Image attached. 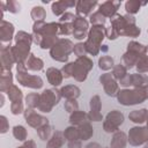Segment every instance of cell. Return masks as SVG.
<instances>
[{
    "instance_id": "obj_1",
    "label": "cell",
    "mask_w": 148,
    "mask_h": 148,
    "mask_svg": "<svg viewBox=\"0 0 148 148\" xmlns=\"http://www.w3.org/2000/svg\"><path fill=\"white\" fill-rule=\"evenodd\" d=\"M136 20L133 15L125 14H116L112 18H110V27L117 32L118 36H126V37H139L141 34V29L135 24Z\"/></svg>"
},
{
    "instance_id": "obj_2",
    "label": "cell",
    "mask_w": 148,
    "mask_h": 148,
    "mask_svg": "<svg viewBox=\"0 0 148 148\" xmlns=\"http://www.w3.org/2000/svg\"><path fill=\"white\" fill-rule=\"evenodd\" d=\"M14 40L15 45L12 46V53L15 59V62L16 65H25V61L31 54L30 46L34 43L32 34H28L27 31L20 30L15 34Z\"/></svg>"
},
{
    "instance_id": "obj_3",
    "label": "cell",
    "mask_w": 148,
    "mask_h": 148,
    "mask_svg": "<svg viewBox=\"0 0 148 148\" xmlns=\"http://www.w3.org/2000/svg\"><path fill=\"white\" fill-rule=\"evenodd\" d=\"M117 101L124 106L136 105L148 99V86L141 88H124L117 92Z\"/></svg>"
},
{
    "instance_id": "obj_4",
    "label": "cell",
    "mask_w": 148,
    "mask_h": 148,
    "mask_svg": "<svg viewBox=\"0 0 148 148\" xmlns=\"http://www.w3.org/2000/svg\"><path fill=\"white\" fill-rule=\"evenodd\" d=\"M106 37V28L105 25H92L89 29L87 39L84 42V46L87 53L95 57L101 52V46L103 39Z\"/></svg>"
},
{
    "instance_id": "obj_5",
    "label": "cell",
    "mask_w": 148,
    "mask_h": 148,
    "mask_svg": "<svg viewBox=\"0 0 148 148\" xmlns=\"http://www.w3.org/2000/svg\"><path fill=\"white\" fill-rule=\"evenodd\" d=\"M143 54H147V46L136 40H131L127 44L126 52L121 57V64L127 69H131V68L135 67L138 60Z\"/></svg>"
},
{
    "instance_id": "obj_6",
    "label": "cell",
    "mask_w": 148,
    "mask_h": 148,
    "mask_svg": "<svg viewBox=\"0 0 148 148\" xmlns=\"http://www.w3.org/2000/svg\"><path fill=\"white\" fill-rule=\"evenodd\" d=\"M74 44L68 38H59L58 42L50 50V57L58 62H66L69 54L73 52Z\"/></svg>"
},
{
    "instance_id": "obj_7",
    "label": "cell",
    "mask_w": 148,
    "mask_h": 148,
    "mask_svg": "<svg viewBox=\"0 0 148 148\" xmlns=\"http://www.w3.org/2000/svg\"><path fill=\"white\" fill-rule=\"evenodd\" d=\"M61 99V94L60 90L56 88L51 89H45L39 97V104H38V111L43 113H49L52 111V109L60 102Z\"/></svg>"
},
{
    "instance_id": "obj_8",
    "label": "cell",
    "mask_w": 148,
    "mask_h": 148,
    "mask_svg": "<svg viewBox=\"0 0 148 148\" xmlns=\"http://www.w3.org/2000/svg\"><path fill=\"white\" fill-rule=\"evenodd\" d=\"M92 66H94V62L89 57L83 56V57L76 58V60L74 61V66H73L72 77H74V80L77 82L86 81L88 73L92 69Z\"/></svg>"
},
{
    "instance_id": "obj_9",
    "label": "cell",
    "mask_w": 148,
    "mask_h": 148,
    "mask_svg": "<svg viewBox=\"0 0 148 148\" xmlns=\"http://www.w3.org/2000/svg\"><path fill=\"white\" fill-rule=\"evenodd\" d=\"M124 120L125 117L123 112H120L119 110H112L108 112V114L103 119V130L106 133H114L119 131V127L120 125H123Z\"/></svg>"
},
{
    "instance_id": "obj_10",
    "label": "cell",
    "mask_w": 148,
    "mask_h": 148,
    "mask_svg": "<svg viewBox=\"0 0 148 148\" xmlns=\"http://www.w3.org/2000/svg\"><path fill=\"white\" fill-rule=\"evenodd\" d=\"M18 84H21L22 87L25 88H30V89H42L44 86V81L39 75H34V74H29L28 71H23V72H16L15 75Z\"/></svg>"
},
{
    "instance_id": "obj_11",
    "label": "cell",
    "mask_w": 148,
    "mask_h": 148,
    "mask_svg": "<svg viewBox=\"0 0 148 148\" xmlns=\"http://www.w3.org/2000/svg\"><path fill=\"white\" fill-rule=\"evenodd\" d=\"M128 143L133 147H139L148 142V127L147 126H134L130 128L127 134Z\"/></svg>"
},
{
    "instance_id": "obj_12",
    "label": "cell",
    "mask_w": 148,
    "mask_h": 148,
    "mask_svg": "<svg viewBox=\"0 0 148 148\" xmlns=\"http://www.w3.org/2000/svg\"><path fill=\"white\" fill-rule=\"evenodd\" d=\"M23 116H24V119H25L27 124L30 127L35 128V130H39L40 127L49 125V119L46 117L37 113L35 111V109L25 108V110L23 112Z\"/></svg>"
},
{
    "instance_id": "obj_13",
    "label": "cell",
    "mask_w": 148,
    "mask_h": 148,
    "mask_svg": "<svg viewBox=\"0 0 148 148\" xmlns=\"http://www.w3.org/2000/svg\"><path fill=\"white\" fill-rule=\"evenodd\" d=\"M119 84L125 88H141L148 86V76L146 74H127L121 81H119Z\"/></svg>"
},
{
    "instance_id": "obj_14",
    "label": "cell",
    "mask_w": 148,
    "mask_h": 148,
    "mask_svg": "<svg viewBox=\"0 0 148 148\" xmlns=\"http://www.w3.org/2000/svg\"><path fill=\"white\" fill-rule=\"evenodd\" d=\"M99 82L103 86L104 92L108 96H117V92L119 91V83L118 81L113 77L112 73H104L99 76Z\"/></svg>"
},
{
    "instance_id": "obj_15",
    "label": "cell",
    "mask_w": 148,
    "mask_h": 148,
    "mask_svg": "<svg viewBox=\"0 0 148 148\" xmlns=\"http://www.w3.org/2000/svg\"><path fill=\"white\" fill-rule=\"evenodd\" d=\"M12 44H1L0 46V62L2 69L10 71L14 65H16L15 59L12 53Z\"/></svg>"
},
{
    "instance_id": "obj_16",
    "label": "cell",
    "mask_w": 148,
    "mask_h": 148,
    "mask_svg": "<svg viewBox=\"0 0 148 148\" xmlns=\"http://www.w3.org/2000/svg\"><path fill=\"white\" fill-rule=\"evenodd\" d=\"M89 32V22L84 17L76 16L73 21V37L75 39H83L88 36Z\"/></svg>"
},
{
    "instance_id": "obj_17",
    "label": "cell",
    "mask_w": 148,
    "mask_h": 148,
    "mask_svg": "<svg viewBox=\"0 0 148 148\" xmlns=\"http://www.w3.org/2000/svg\"><path fill=\"white\" fill-rule=\"evenodd\" d=\"M89 106H90V111L88 112V118L90 121H102L103 120V116L101 112L102 109V102H101V97L98 95H94L90 98L89 102Z\"/></svg>"
},
{
    "instance_id": "obj_18",
    "label": "cell",
    "mask_w": 148,
    "mask_h": 148,
    "mask_svg": "<svg viewBox=\"0 0 148 148\" xmlns=\"http://www.w3.org/2000/svg\"><path fill=\"white\" fill-rule=\"evenodd\" d=\"M121 5V1H114V0H108L98 5V12L106 18H112L116 14L117 10L119 9Z\"/></svg>"
},
{
    "instance_id": "obj_19",
    "label": "cell",
    "mask_w": 148,
    "mask_h": 148,
    "mask_svg": "<svg viewBox=\"0 0 148 148\" xmlns=\"http://www.w3.org/2000/svg\"><path fill=\"white\" fill-rule=\"evenodd\" d=\"M15 32V27L13 23H10L9 21H1L0 23V40L1 44H10L12 39L15 37L14 36Z\"/></svg>"
},
{
    "instance_id": "obj_20",
    "label": "cell",
    "mask_w": 148,
    "mask_h": 148,
    "mask_svg": "<svg viewBox=\"0 0 148 148\" xmlns=\"http://www.w3.org/2000/svg\"><path fill=\"white\" fill-rule=\"evenodd\" d=\"M98 5V2L96 0H92V1H89V0H80L76 2V6H75V15L76 16H80V17H84L86 16H90L91 15V12L92 9Z\"/></svg>"
},
{
    "instance_id": "obj_21",
    "label": "cell",
    "mask_w": 148,
    "mask_h": 148,
    "mask_svg": "<svg viewBox=\"0 0 148 148\" xmlns=\"http://www.w3.org/2000/svg\"><path fill=\"white\" fill-rule=\"evenodd\" d=\"M76 6V2L73 0H60V1H54L51 5V10L56 16H61L66 13V9L72 8Z\"/></svg>"
},
{
    "instance_id": "obj_22",
    "label": "cell",
    "mask_w": 148,
    "mask_h": 148,
    "mask_svg": "<svg viewBox=\"0 0 148 148\" xmlns=\"http://www.w3.org/2000/svg\"><path fill=\"white\" fill-rule=\"evenodd\" d=\"M46 79L50 84L57 88L62 83L64 75L61 73V69H58L56 67H49L46 69Z\"/></svg>"
},
{
    "instance_id": "obj_23",
    "label": "cell",
    "mask_w": 148,
    "mask_h": 148,
    "mask_svg": "<svg viewBox=\"0 0 148 148\" xmlns=\"http://www.w3.org/2000/svg\"><path fill=\"white\" fill-rule=\"evenodd\" d=\"M13 86V73L8 69H0V91L7 92V90Z\"/></svg>"
},
{
    "instance_id": "obj_24",
    "label": "cell",
    "mask_w": 148,
    "mask_h": 148,
    "mask_svg": "<svg viewBox=\"0 0 148 148\" xmlns=\"http://www.w3.org/2000/svg\"><path fill=\"white\" fill-rule=\"evenodd\" d=\"M127 142V134L123 131H117L112 135V139L110 141V148H126Z\"/></svg>"
},
{
    "instance_id": "obj_25",
    "label": "cell",
    "mask_w": 148,
    "mask_h": 148,
    "mask_svg": "<svg viewBox=\"0 0 148 148\" xmlns=\"http://www.w3.org/2000/svg\"><path fill=\"white\" fill-rule=\"evenodd\" d=\"M60 94L65 99H76L81 95V89L75 84H67L60 89Z\"/></svg>"
},
{
    "instance_id": "obj_26",
    "label": "cell",
    "mask_w": 148,
    "mask_h": 148,
    "mask_svg": "<svg viewBox=\"0 0 148 148\" xmlns=\"http://www.w3.org/2000/svg\"><path fill=\"white\" fill-rule=\"evenodd\" d=\"M25 68L27 71H31V72H40L44 68V61L36 57L34 53H31L28 58V60L25 61Z\"/></svg>"
},
{
    "instance_id": "obj_27",
    "label": "cell",
    "mask_w": 148,
    "mask_h": 148,
    "mask_svg": "<svg viewBox=\"0 0 148 148\" xmlns=\"http://www.w3.org/2000/svg\"><path fill=\"white\" fill-rule=\"evenodd\" d=\"M86 121H90V120L88 118V113H86L84 111L77 110V111H74L73 113L69 114V123L72 126L77 127V126L84 124Z\"/></svg>"
},
{
    "instance_id": "obj_28",
    "label": "cell",
    "mask_w": 148,
    "mask_h": 148,
    "mask_svg": "<svg viewBox=\"0 0 148 148\" xmlns=\"http://www.w3.org/2000/svg\"><path fill=\"white\" fill-rule=\"evenodd\" d=\"M147 116H148V110L147 109H140V110H133L128 113V119L134 123V124H143L146 123V119H147Z\"/></svg>"
},
{
    "instance_id": "obj_29",
    "label": "cell",
    "mask_w": 148,
    "mask_h": 148,
    "mask_svg": "<svg viewBox=\"0 0 148 148\" xmlns=\"http://www.w3.org/2000/svg\"><path fill=\"white\" fill-rule=\"evenodd\" d=\"M65 136H64V132L60 131H56L53 133V135L51 136V139L47 141L46 143V148H61L65 143Z\"/></svg>"
},
{
    "instance_id": "obj_30",
    "label": "cell",
    "mask_w": 148,
    "mask_h": 148,
    "mask_svg": "<svg viewBox=\"0 0 148 148\" xmlns=\"http://www.w3.org/2000/svg\"><path fill=\"white\" fill-rule=\"evenodd\" d=\"M77 131H79V135H80L81 141L89 140L94 135V128H92L90 121H86L84 124L77 126Z\"/></svg>"
},
{
    "instance_id": "obj_31",
    "label": "cell",
    "mask_w": 148,
    "mask_h": 148,
    "mask_svg": "<svg viewBox=\"0 0 148 148\" xmlns=\"http://www.w3.org/2000/svg\"><path fill=\"white\" fill-rule=\"evenodd\" d=\"M147 3H148V1L142 2V1H139V0H127L125 2V10H126L127 14L134 15V14L139 13L140 8L142 6H146Z\"/></svg>"
},
{
    "instance_id": "obj_32",
    "label": "cell",
    "mask_w": 148,
    "mask_h": 148,
    "mask_svg": "<svg viewBox=\"0 0 148 148\" xmlns=\"http://www.w3.org/2000/svg\"><path fill=\"white\" fill-rule=\"evenodd\" d=\"M6 95H7L8 99L10 101V103H15V102L23 101V92H22V90H21L17 86H15V84H13V86L7 90Z\"/></svg>"
},
{
    "instance_id": "obj_33",
    "label": "cell",
    "mask_w": 148,
    "mask_h": 148,
    "mask_svg": "<svg viewBox=\"0 0 148 148\" xmlns=\"http://www.w3.org/2000/svg\"><path fill=\"white\" fill-rule=\"evenodd\" d=\"M98 67L102 71H110L114 67V60L110 56H102L98 58Z\"/></svg>"
},
{
    "instance_id": "obj_34",
    "label": "cell",
    "mask_w": 148,
    "mask_h": 148,
    "mask_svg": "<svg viewBox=\"0 0 148 148\" xmlns=\"http://www.w3.org/2000/svg\"><path fill=\"white\" fill-rule=\"evenodd\" d=\"M39 97H40V94H37V92L28 94L24 98L25 106L29 109H37L39 104Z\"/></svg>"
},
{
    "instance_id": "obj_35",
    "label": "cell",
    "mask_w": 148,
    "mask_h": 148,
    "mask_svg": "<svg viewBox=\"0 0 148 148\" xmlns=\"http://www.w3.org/2000/svg\"><path fill=\"white\" fill-rule=\"evenodd\" d=\"M30 16L35 22L36 21H44L46 17V10L42 6H35V7H32V9L30 12Z\"/></svg>"
},
{
    "instance_id": "obj_36",
    "label": "cell",
    "mask_w": 148,
    "mask_h": 148,
    "mask_svg": "<svg viewBox=\"0 0 148 148\" xmlns=\"http://www.w3.org/2000/svg\"><path fill=\"white\" fill-rule=\"evenodd\" d=\"M54 132H56V131L53 130V126H51L50 124L46 125V126L40 127L39 130H37V134H38L39 139H42L43 141H46V140L49 141V140L51 139V136L53 135Z\"/></svg>"
},
{
    "instance_id": "obj_37",
    "label": "cell",
    "mask_w": 148,
    "mask_h": 148,
    "mask_svg": "<svg viewBox=\"0 0 148 148\" xmlns=\"http://www.w3.org/2000/svg\"><path fill=\"white\" fill-rule=\"evenodd\" d=\"M13 136L17 140V141H22L24 142L28 138V132L25 130L24 126L22 125H15L13 127Z\"/></svg>"
},
{
    "instance_id": "obj_38",
    "label": "cell",
    "mask_w": 148,
    "mask_h": 148,
    "mask_svg": "<svg viewBox=\"0 0 148 148\" xmlns=\"http://www.w3.org/2000/svg\"><path fill=\"white\" fill-rule=\"evenodd\" d=\"M64 136H65L67 142L74 141V140H80L77 127L76 126H68V127H66L65 131H64Z\"/></svg>"
},
{
    "instance_id": "obj_39",
    "label": "cell",
    "mask_w": 148,
    "mask_h": 148,
    "mask_svg": "<svg viewBox=\"0 0 148 148\" xmlns=\"http://www.w3.org/2000/svg\"><path fill=\"white\" fill-rule=\"evenodd\" d=\"M127 68L123 65V64H118V65H116L114 67H113V69H112V75H113V77L119 82V81H121L128 73H127Z\"/></svg>"
},
{
    "instance_id": "obj_40",
    "label": "cell",
    "mask_w": 148,
    "mask_h": 148,
    "mask_svg": "<svg viewBox=\"0 0 148 148\" xmlns=\"http://www.w3.org/2000/svg\"><path fill=\"white\" fill-rule=\"evenodd\" d=\"M136 73L139 74H145L148 73V54H143L136 62L135 65Z\"/></svg>"
},
{
    "instance_id": "obj_41",
    "label": "cell",
    "mask_w": 148,
    "mask_h": 148,
    "mask_svg": "<svg viewBox=\"0 0 148 148\" xmlns=\"http://www.w3.org/2000/svg\"><path fill=\"white\" fill-rule=\"evenodd\" d=\"M89 22L92 24V25H105V22H106V17H104L98 10L92 13L90 16H89Z\"/></svg>"
},
{
    "instance_id": "obj_42",
    "label": "cell",
    "mask_w": 148,
    "mask_h": 148,
    "mask_svg": "<svg viewBox=\"0 0 148 148\" xmlns=\"http://www.w3.org/2000/svg\"><path fill=\"white\" fill-rule=\"evenodd\" d=\"M59 35L61 36L73 35V23H59Z\"/></svg>"
},
{
    "instance_id": "obj_43",
    "label": "cell",
    "mask_w": 148,
    "mask_h": 148,
    "mask_svg": "<svg viewBox=\"0 0 148 148\" xmlns=\"http://www.w3.org/2000/svg\"><path fill=\"white\" fill-rule=\"evenodd\" d=\"M5 3H6V10H8L9 13L17 14L20 12L21 6H20V3L17 1H15V0H7V1H5Z\"/></svg>"
},
{
    "instance_id": "obj_44",
    "label": "cell",
    "mask_w": 148,
    "mask_h": 148,
    "mask_svg": "<svg viewBox=\"0 0 148 148\" xmlns=\"http://www.w3.org/2000/svg\"><path fill=\"white\" fill-rule=\"evenodd\" d=\"M24 105H23V101L20 102H15V103H10V112L14 116H18L21 113L24 112Z\"/></svg>"
},
{
    "instance_id": "obj_45",
    "label": "cell",
    "mask_w": 148,
    "mask_h": 148,
    "mask_svg": "<svg viewBox=\"0 0 148 148\" xmlns=\"http://www.w3.org/2000/svg\"><path fill=\"white\" fill-rule=\"evenodd\" d=\"M64 108H65V110L67 112L73 113L74 111H77L79 110V103H77L76 99H66Z\"/></svg>"
},
{
    "instance_id": "obj_46",
    "label": "cell",
    "mask_w": 148,
    "mask_h": 148,
    "mask_svg": "<svg viewBox=\"0 0 148 148\" xmlns=\"http://www.w3.org/2000/svg\"><path fill=\"white\" fill-rule=\"evenodd\" d=\"M73 53L80 58V57H83L87 54V50H86V46H84V43H77L74 45L73 47Z\"/></svg>"
},
{
    "instance_id": "obj_47",
    "label": "cell",
    "mask_w": 148,
    "mask_h": 148,
    "mask_svg": "<svg viewBox=\"0 0 148 148\" xmlns=\"http://www.w3.org/2000/svg\"><path fill=\"white\" fill-rule=\"evenodd\" d=\"M73 66H74V61L68 62V64H66V65L62 66L61 73H62V75H64V79H69V77H72V74H73Z\"/></svg>"
},
{
    "instance_id": "obj_48",
    "label": "cell",
    "mask_w": 148,
    "mask_h": 148,
    "mask_svg": "<svg viewBox=\"0 0 148 148\" xmlns=\"http://www.w3.org/2000/svg\"><path fill=\"white\" fill-rule=\"evenodd\" d=\"M76 15H74L71 12H66L64 15L60 16L59 18V23H73V21L75 20Z\"/></svg>"
},
{
    "instance_id": "obj_49",
    "label": "cell",
    "mask_w": 148,
    "mask_h": 148,
    "mask_svg": "<svg viewBox=\"0 0 148 148\" xmlns=\"http://www.w3.org/2000/svg\"><path fill=\"white\" fill-rule=\"evenodd\" d=\"M9 130V123L6 118V116H0V133L5 134Z\"/></svg>"
},
{
    "instance_id": "obj_50",
    "label": "cell",
    "mask_w": 148,
    "mask_h": 148,
    "mask_svg": "<svg viewBox=\"0 0 148 148\" xmlns=\"http://www.w3.org/2000/svg\"><path fill=\"white\" fill-rule=\"evenodd\" d=\"M68 148H82V141L81 140H74V141H69L67 143Z\"/></svg>"
},
{
    "instance_id": "obj_51",
    "label": "cell",
    "mask_w": 148,
    "mask_h": 148,
    "mask_svg": "<svg viewBox=\"0 0 148 148\" xmlns=\"http://www.w3.org/2000/svg\"><path fill=\"white\" fill-rule=\"evenodd\" d=\"M23 145L27 147V148H37V145L34 140H25L23 142Z\"/></svg>"
},
{
    "instance_id": "obj_52",
    "label": "cell",
    "mask_w": 148,
    "mask_h": 148,
    "mask_svg": "<svg viewBox=\"0 0 148 148\" xmlns=\"http://www.w3.org/2000/svg\"><path fill=\"white\" fill-rule=\"evenodd\" d=\"M86 148H102L98 142H90L86 146Z\"/></svg>"
},
{
    "instance_id": "obj_53",
    "label": "cell",
    "mask_w": 148,
    "mask_h": 148,
    "mask_svg": "<svg viewBox=\"0 0 148 148\" xmlns=\"http://www.w3.org/2000/svg\"><path fill=\"white\" fill-rule=\"evenodd\" d=\"M5 105V95L3 92H0V108H2Z\"/></svg>"
},
{
    "instance_id": "obj_54",
    "label": "cell",
    "mask_w": 148,
    "mask_h": 148,
    "mask_svg": "<svg viewBox=\"0 0 148 148\" xmlns=\"http://www.w3.org/2000/svg\"><path fill=\"white\" fill-rule=\"evenodd\" d=\"M108 50H109V46H108V45H102V46H101V51H102V52L105 53V52H108Z\"/></svg>"
},
{
    "instance_id": "obj_55",
    "label": "cell",
    "mask_w": 148,
    "mask_h": 148,
    "mask_svg": "<svg viewBox=\"0 0 148 148\" xmlns=\"http://www.w3.org/2000/svg\"><path fill=\"white\" fill-rule=\"evenodd\" d=\"M16 148H27L24 145H22V146H18V147H16Z\"/></svg>"
},
{
    "instance_id": "obj_56",
    "label": "cell",
    "mask_w": 148,
    "mask_h": 148,
    "mask_svg": "<svg viewBox=\"0 0 148 148\" xmlns=\"http://www.w3.org/2000/svg\"><path fill=\"white\" fill-rule=\"evenodd\" d=\"M42 2H43V3H49V1H47V0H43Z\"/></svg>"
},
{
    "instance_id": "obj_57",
    "label": "cell",
    "mask_w": 148,
    "mask_h": 148,
    "mask_svg": "<svg viewBox=\"0 0 148 148\" xmlns=\"http://www.w3.org/2000/svg\"><path fill=\"white\" fill-rule=\"evenodd\" d=\"M146 124H147V125H146V126H147V127H148V116H147V119H146Z\"/></svg>"
},
{
    "instance_id": "obj_58",
    "label": "cell",
    "mask_w": 148,
    "mask_h": 148,
    "mask_svg": "<svg viewBox=\"0 0 148 148\" xmlns=\"http://www.w3.org/2000/svg\"><path fill=\"white\" fill-rule=\"evenodd\" d=\"M143 148H148V142H147V143H145V147H143Z\"/></svg>"
},
{
    "instance_id": "obj_59",
    "label": "cell",
    "mask_w": 148,
    "mask_h": 148,
    "mask_svg": "<svg viewBox=\"0 0 148 148\" xmlns=\"http://www.w3.org/2000/svg\"><path fill=\"white\" fill-rule=\"evenodd\" d=\"M147 52H148V46H147Z\"/></svg>"
},
{
    "instance_id": "obj_60",
    "label": "cell",
    "mask_w": 148,
    "mask_h": 148,
    "mask_svg": "<svg viewBox=\"0 0 148 148\" xmlns=\"http://www.w3.org/2000/svg\"><path fill=\"white\" fill-rule=\"evenodd\" d=\"M147 34H148V30H147Z\"/></svg>"
}]
</instances>
